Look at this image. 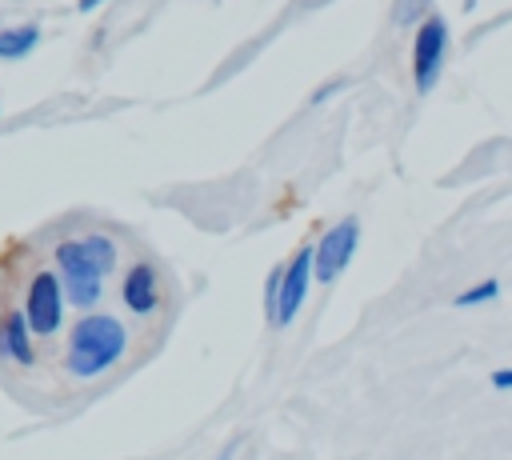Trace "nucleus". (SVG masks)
Masks as SVG:
<instances>
[{
    "mask_svg": "<svg viewBox=\"0 0 512 460\" xmlns=\"http://www.w3.org/2000/svg\"><path fill=\"white\" fill-rule=\"evenodd\" d=\"M128 352V328L112 312H84L68 328L64 344V372L72 380H96L112 372Z\"/></svg>",
    "mask_w": 512,
    "mask_h": 460,
    "instance_id": "nucleus-1",
    "label": "nucleus"
},
{
    "mask_svg": "<svg viewBox=\"0 0 512 460\" xmlns=\"http://www.w3.org/2000/svg\"><path fill=\"white\" fill-rule=\"evenodd\" d=\"M52 260H56V272H60V284H64V296L72 308L80 312H92L104 296V272L100 264L92 260V252L84 248V236H68L52 248Z\"/></svg>",
    "mask_w": 512,
    "mask_h": 460,
    "instance_id": "nucleus-2",
    "label": "nucleus"
},
{
    "mask_svg": "<svg viewBox=\"0 0 512 460\" xmlns=\"http://www.w3.org/2000/svg\"><path fill=\"white\" fill-rule=\"evenodd\" d=\"M448 48H452V32H448V20L428 12L420 24H416V36H412V80H416V92H432L444 64H448Z\"/></svg>",
    "mask_w": 512,
    "mask_h": 460,
    "instance_id": "nucleus-3",
    "label": "nucleus"
},
{
    "mask_svg": "<svg viewBox=\"0 0 512 460\" xmlns=\"http://www.w3.org/2000/svg\"><path fill=\"white\" fill-rule=\"evenodd\" d=\"M64 308H68V296H64V284H60V272H32L28 284H24V316L36 332V340H48L64 328Z\"/></svg>",
    "mask_w": 512,
    "mask_h": 460,
    "instance_id": "nucleus-4",
    "label": "nucleus"
},
{
    "mask_svg": "<svg viewBox=\"0 0 512 460\" xmlns=\"http://www.w3.org/2000/svg\"><path fill=\"white\" fill-rule=\"evenodd\" d=\"M360 248V220L356 216H344L336 220L320 244H312V280L320 284H332L348 264H352V252Z\"/></svg>",
    "mask_w": 512,
    "mask_h": 460,
    "instance_id": "nucleus-5",
    "label": "nucleus"
},
{
    "mask_svg": "<svg viewBox=\"0 0 512 460\" xmlns=\"http://www.w3.org/2000/svg\"><path fill=\"white\" fill-rule=\"evenodd\" d=\"M308 288H312V244H304V248L284 264V280H280V296H276L272 328H288V324H292V316L304 308Z\"/></svg>",
    "mask_w": 512,
    "mask_h": 460,
    "instance_id": "nucleus-6",
    "label": "nucleus"
},
{
    "mask_svg": "<svg viewBox=\"0 0 512 460\" xmlns=\"http://www.w3.org/2000/svg\"><path fill=\"white\" fill-rule=\"evenodd\" d=\"M120 300H124V308H128L132 316H152V312L160 308V300H164L156 264L136 260V264L124 272V280H120Z\"/></svg>",
    "mask_w": 512,
    "mask_h": 460,
    "instance_id": "nucleus-7",
    "label": "nucleus"
},
{
    "mask_svg": "<svg viewBox=\"0 0 512 460\" xmlns=\"http://www.w3.org/2000/svg\"><path fill=\"white\" fill-rule=\"evenodd\" d=\"M0 356L16 368H32L36 364V332L24 316V308H8L0 316Z\"/></svg>",
    "mask_w": 512,
    "mask_h": 460,
    "instance_id": "nucleus-8",
    "label": "nucleus"
},
{
    "mask_svg": "<svg viewBox=\"0 0 512 460\" xmlns=\"http://www.w3.org/2000/svg\"><path fill=\"white\" fill-rule=\"evenodd\" d=\"M40 44V28L36 24H8L0 28V60H24L32 56Z\"/></svg>",
    "mask_w": 512,
    "mask_h": 460,
    "instance_id": "nucleus-9",
    "label": "nucleus"
},
{
    "mask_svg": "<svg viewBox=\"0 0 512 460\" xmlns=\"http://www.w3.org/2000/svg\"><path fill=\"white\" fill-rule=\"evenodd\" d=\"M84 248L92 252V260L100 264V272H104V276H112V272H116V264H120V248H116V240H112V236H104V232H88V236H84Z\"/></svg>",
    "mask_w": 512,
    "mask_h": 460,
    "instance_id": "nucleus-10",
    "label": "nucleus"
},
{
    "mask_svg": "<svg viewBox=\"0 0 512 460\" xmlns=\"http://www.w3.org/2000/svg\"><path fill=\"white\" fill-rule=\"evenodd\" d=\"M496 296H500V280H480V284L456 292L452 304H456V308H476V304H492Z\"/></svg>",
    "mask_w": 512,
    "mask_h": 460,
    "instance_id": "nucleus-11",
    "label": "nucleus"
},
{
    "mask_svg": "<svg viewBox=\"0 0 512 460\" xmlns=\"http://www.w3.org/2000/svg\"><path fill=\"white\" fill-rule=\"evenodd\" d=\"M280 280H284V264H280V268H272V272H268V284H264V312H268V320H272V312H276Z\"/></svg>",
    "mask_w": 512,
    "mask_h": 460,
    "instance_id": "nucleus-12",
    "label": "nucleus"
},
{
    "mask_svg": "<svg viewBox=\"0 0 512 460\" xmlns=\"http://www.w3.org/2000/svg\"><path fill=\"white\" fill-rule=\"evenodd\" d=\"M488 380H492V388H500V392H512V368H496Z\"/></svg>",
    "mask_w": 512,
    "mask_h": 460,
    "instance_id": "nucleus-13",
    "label": "nucleus"
},
{
    "mask_svg": "<svg viewBox=\"0 0 512 460\" xmlns=\"http://www.w3.org/2000/svg\"><path fill=\"white\" fill-rule=\"evenodd\" d=\"M340 88H344V80H332V84H324V88H316V92H312V104H324V100H328V96H336Z\"/></svg>",
    "mask_w": 512,
    "mask_h": 460,
    "instance_id": "nucleus-14",
    "label": "nucleus"
},
{
    "mask_svg": "<svg viewBox=\"0 0 512 460\" xmlns=\"http://www.w3.org/2000/svg\"><path fill=\"white\" fill-rule=\"evenodd\" d=\"M108 0H76V12H96V8H104Z\"/></svg>",
    "mask_w": 512,
    "mask_h": 460,
    "instance_id": "nucleus-15",
    "label": "nucleus"
},
{
    "mask_svg": "<svg viewBox=\"0 0 512 460\" xmlns=\"http://www.w3.org/2000/svg\"><path fill=\"white\" fill-rule=\"evenodd\" d=\"M232 452H236V448H232V444H228V448H224V452H220V456H216V460H232Z\"/></svg>",
    "mask_w": 512,
    "mask_h": 460,
    "instance_id": "nucleus-16",
    "label": "nucleus"
}]
</instances>
